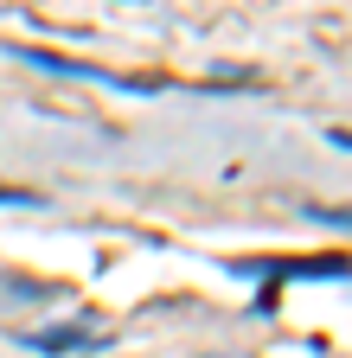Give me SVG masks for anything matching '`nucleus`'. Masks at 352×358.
Instances as JSON below:
<instances>
[{
    "label": "nucleus",
    "mask_w": 352,
    "mask_h": 358,
    "mask_svg": "<svg viewBox=\"0 0 352 358\" xmlns=\"http://www.w3.org/2000/svg\"><path fill=\"white\" fill-rule=\"evenodd\" d=\"M26 345H38V352H83V345H103V333H90V327H58V333H26Z\"/></svg>",
    "instance_id": "1"
},
{
    "label": "nucleus",
    "mask_w": 352,
    "mask_h": 358,
    "mask_svg": "<svg viewBox=\"0 0 352 358\" xmlns=\"http://www.w3.org/2000/svg\"><path fill=\"white\" fill-rule=\"evenodd\" d=\"M0 205H38L32 192H20V186H0Z\"/></svg>",
    "instance_id": "2"
}]
</instances>
